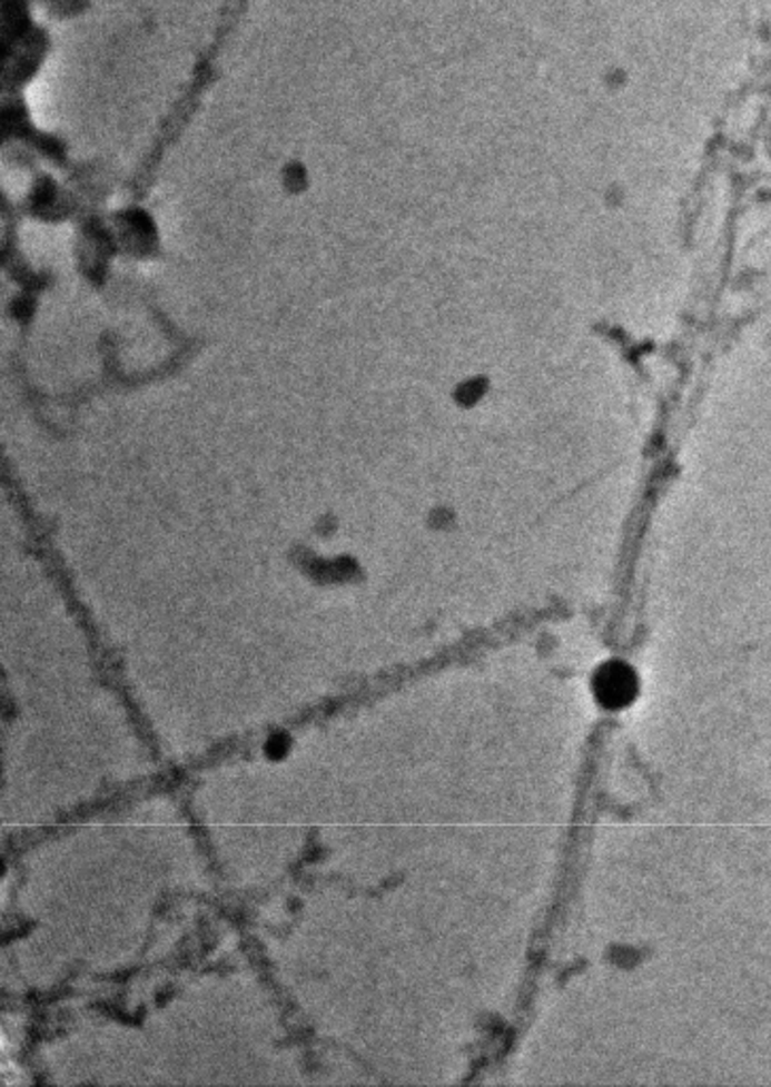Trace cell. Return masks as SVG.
Returning <instances> with one entry per match:
<instances>
[{
    "label": "cell",
    "instance_id": "7a4b0ae2",
    "mask_svg": "<svg viewBox=\"0 0 771 1087\" xmlns=\"http://www.w3.org/2000/svg\"><path fill=\"white\" fill-rule=\"evenodd\" d=\"M285 750H287V743H285V741L283 740H279V738L268 743V754H270V757H275V759H279V757H283V752H285Z\"/></svg>",
    "mask_w": 771,
    "mask_h": 1087
},
{
    "label": "cell",
    "instance_id": "6da1fadb",
    "mask_svg": "<svg viewBox=\"0 0 771 1087\" xmlns=\"http://www.w3.org/2000/svg\"><path fill=\"white\" fill-rule=\"evenodd\" d=\"M635 693H637V680L627 665L607 663L597 671L595 694L610 710H619V708L630 705Z\"/></svg>",
    "mask_w": 771,
    "mask_h": 1087
}]
</instances>
